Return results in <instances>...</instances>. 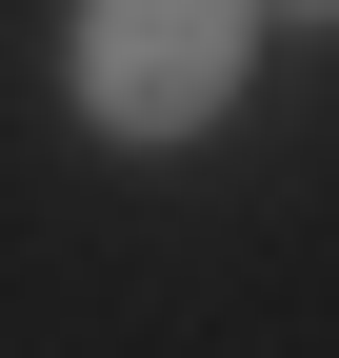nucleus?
<instances>
[{"label": "nucleus", "instance_id": "obj_1", "mask_svg": "<svg viewBox=\"0 0 339 358\" xmlns=\"http://www.w3.org/2000/svg\"><path fill=\"white\" fill-rule=\"evenodd\" d=\"M260 80V0H80V120L100 140H200Z\"/></svg>", "mask_w": 339, "mask_h": 358}, {"label": "nucleus", "instance_id": "obj_2", "mask_svg": "<svg viewBox=\"0 0 339 358\" xmlns=\"http://www.w3.org/2000/svg\"><path fill=\"white\" fill-rule=\"evenodd\" d=\"M300 20H339V0H300Z\"/></svg>", "mask_w": 339, "mask_h": 358}]
</instances>
